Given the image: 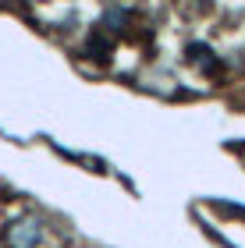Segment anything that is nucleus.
<instances>
[{"mask_svg": "<svg viewBox=\"0 0 245 248\" xmlns=\"http://www.w3.org/2000/svg\"><path fill=\"white\" fill-rule=\"evenodd\" d=\"M36 234H39V227H36L32 220H25L21 227H15V231H11V245H15V248H32Z\"/></svg>", "mask_w": 245, "mask_h": 248, "instance_id": "nucleus-1", "label": "nucleus"}]
</instances>
